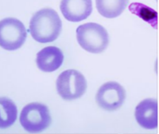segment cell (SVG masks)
<instances>
[{"instance_id": "obj_1", "label": "cell", "mask_w": 159, "mask_h": 134, "mask_svg": "<svg viewBox=\"0 0 159 134\" xmlns=\"http://www.w3.org/2000/svg\"><path fill=\"white\" fill-rule=\"evenodd\" d=\"M62 22L54 10L45 8L40 10L31 18L30 32L35 41L40 43H52L61 31Z\"/></svg>"}, {"instance_id": "obj_2", "label": "cell", "mask_w": 159, "mask_h": 134, "mask_svg": "<svg viewBox=\"0 0 159 134\" xmlns=\"http://www.w3.org/2000/svg\"><path fill=\"white\" fill-rule=\"evenodd\" d=\"M76 38L84 50L92 54L104 51L109 44V35L106 29L95 22H88L78 27Z\"/></svg>"}, {"instance_id": "obj_3", "label": "cell", "mask_w": 159, "mask_h": 134, "mask_svg": "<svg viewBox=\"0 0 159 134\" xmlns=\"http://www.w3.org/2000/svg\"><path fill=\"white\" fill-rule=\"evenodd\" d=\"M52 121L50 113L46 105L33 102L26 105L20 115L22 128L29 132H39L49 127Z\"/></svg>"}, {"instance_id": "obj_4", "label": "cell", "mask_w": 159, "mask_h": 134, "mask_svg": "<svg viewBox=\"0 0 159 134\" xmlns=\"http://www.w3.org/2000/svg\"><path fill=\"white\" fill-rule=\"evenodd\" d=\"M87 89V81L84 75L75 69L62 72L57 80V90L62 98L67 101L80 98Z\"/></svg>"}, {"instance_id": "obj_5", "label": "cell", "mask_w": 159, "mask_h": 134, "mask_svg": "<svg viewBox=\"0 0 159 134\" xmlns=\"http://www.w3.org/2000/svg\"><path fill=\"white\" fill-rule=\"evenodd\" d=\"M27 32L18 19L4 18L0 21V46L7 50H16L24 44Z\"/></svg>"}, {"instance_id": "obj_6", "label": "cell", "mask_w": 159, "mask_h": 134, "mask_svg": "<svg viewBox=\"0 0 159 134\" xmlns=\"http://www.w3.org/2000/svg\"><path fill=\"white\" fill-rule=\"evenodd\" d=\"M126 98V91L120 84L109 81L102 85L98 90L95 100L100 108L107 111L119 110Z\"/></svg>"}, {"instance_id": "obj_7", "label": "cell", "mask_w": 159, "mask_h": 134, "mask_svg": "<svg viewBox=\"0 0 159 134\" xmlns=\"http://www.w3.org/2000/svg\"><path fill=\"white\" fill-rule=\"evenodd\" d=\"M157 101L147 98L142 101L135 108V119L141 127L146 129H154L158 125Z\"/></svg>"}, {"instance_id": "obj_8", "label": "cell", "mask_w": 159, "mask_h": 134, "mask_svg": "<svg viewBox=\"0 0 159 134\" xmlns=\"http://www.w3.org/2000/svg\"><path fill=\"white\" fill-rule=\"evenodd\" d=\"M60 9L68 21L80 22L92 14V0H61Z\"/></svg>"}, {"instance_id": "obj_9", "label": "cell", "mask_w": 159, "mask_h": 134, "mask_svg": "<svg viewBox=\"0 0 159 134\" xmlns=\"http://www.w3.org/2000/svg\"><path fill=\"white\" fill-rule=\"evenodd\" d=\"M64 61V54L59 48L48 46L37 54V65L43 72H53L61 67Z\"/></svg>"}, {"instance_id": "obj_10", "label": "cell", "mask_w": 159, "mask_h": 134, "mask_svg": "<svg viewBox=\"0 0 159 134\" xmlns=\"http://www.w3.org/2000/svg\"><path fill=\"white\" fill-rule=\"evenodd\" d=\"M129 0H95L97 11L107 18L119 16L128 5Z\"/></svg>"}, {"instance_id": "obj_11", "label": "cell", "mask_w": 159, "mask_h": 134, "mask_svg": "<svg viewBox=\"0 0 159 134\" xmlns=\"http://www.w3.org/2000/svg\"><path fill=\"white\" fill-rule=\"evenodd\" d=\"M18 110L13 101L0 97V129H6L16 121Z\"/></svg>"}, {"instance_id": "obj_12", "label": "cell", "mask_w": 159, "mask_h": 134, "mask_svg": "<svg viewBox=\"0 0 159 134\" xmlns=\"http://www.w3.org/2000/svg\"><path fill=\"white\" fill-rule=\"evenodd\" d=\"M130 11H131L134 14H139V13H144V14H142L139 17H141L142 18H143L144 20L147 21L148 22H150V24L153 25L154 27V22H156L157 23V12L156 11H154L152 13L147 14L150 11H152L153 9L151 8H149L145 5L142 4H139V3H133L131 4V6H130L129 7Z\"/></svg>"}]
</instances>
